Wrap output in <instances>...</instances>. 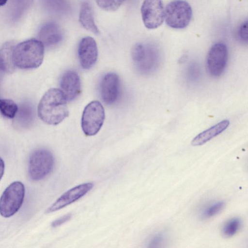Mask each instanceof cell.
<instances>
[{"label":"cell","instance_id":"6da1fadb","mask_svg":"<svg viewBox=\"0 0 248 248\" xmlns=\"http://www.w3.org/2000/svg\"><path fill=\"white\" fill-rule=\"evenodd\" d=\"M39 118L50 125H57L68 116L67 100L60 89L51 88L44 94L37 108Z\"/></svg>","mask_w":248,"mask_h":248},{"label":"cell","instance_id":"7a4b0ae2","mask_svg":"<svg viewBox=\"0 0 248 248\" xmlns=\"http://www.w3.org/2000/svg\"><path fill=\"white\" fill-rule=\"evenodd\" d=\"M44 56V46L39 40L31 39L16 45L13 50V59L16 67L23 69H34L42 64Z\"/></svg>","mask_w":248,"mask_h":248},{"label":"cell","instance_id":"3957f363","mask_svg":"<svg viewBox=\"0 0 248 248\" xmlns=\"http://www.w3.org/2000/svg\"><path fill=\"white\" fill-rule=\"evenodd\" d=\"M132 58L138 71L143 75H150L159 68L161 57L159 50L149 43H138L132 50Z\"/></svg>","mask_w":248,"mask_h":248},{"label":"cell","instance_id":"277c9868","mask_svg":"<svg viewBox=\"0 0 248 248\" xmlns=\"http://www.w3.org/2000/svg\"><path fill=\"white\" fill-rule=\"evenodd\" d=\"M192 10L190 4L184 0H174L168 4L164 10L166 24L174 29L186 27L192 18Z\"/></svg>","mask_w":248,"mask_h":248},{"label":"cell","instance_id":"5b68a950","mask_svg":"<svg viewBox=\"0 0 248 248\" xmlns=\"http://www.w3.org/2000/svg\"><path fill=\"white\" fill-rule=\"evenodd\" d=\"M25 196V187L19 181L8 186L0 198V214L9 217L16 214L21 207Z\"/></svg>","mask_w":248,"mask_h":248},{"label":"cell","instance_id":"8992f818","mask_svg":"<svg viewBox=\"0 0 248 248\" xmlns=\"http://www.w3.org/2000/svg\"><path fill=\"white\" fill-rule=\"evenodd\" d=\"M105 118L104 108L98 101L89 103L84 108L81 118V127L88 136L96 134L103 124Z\"/></svg>","mask_w":248,"mask_h":248},{"label":"cell","instance_id":"52a82bcc","mask_svg":"<svg viewBox=\"0 0 248 248\" xmlns=\"http://www.w3.org/2000/svg\"><path fill=\"white\" fill-rule=\"evenodd\" d=\"M54 164V158L50 151L46 149L37 150L30 157L29 175L33 180H40L52 171Z\"/></svg>","mask_w":248,"mask_h":248},{"label":"cell","instance_id":"ba28073f","mask_svg":"<svg viewBox=\"0 0 248 248\" xmlns=\"http://www.w3.org/2000/svg\"><path fill=\"white\" fill-rule=\"evenodd\" d=\"M228 59L227 46L222 42L214 44L208 51L206 58V68L209 74L217 78L224 72Z\"/></svg>","mask_w":248,"mask_h":248},{"label":"cell","instance_id":"9c48e42d","mask_svg":"<svg viewBox=\"0 0 248 248\" xmlns=\"http://www.w3.org/2000/svg\"><path fill=\"white\" fill-rule=\"evenodd\" d=\"M141 14L144 26L149 29L159 27L164 20V10L162 0H144Z\"/></svg>","mask_w":248,"mask_h":248},{"label":"cell","instance_id":"30bf717a","mask_svg":"<svg viewBox=\"0 0 248 248\" xmlns=\"http://www.w3.org/2000/svg\"><path fill=\"white\" fill-rule=\"evenodd\" d=\"M93 187V183H85L68 190L47 209L46 212L49 213L58 211L73 203L85 195Z\"/></svg>","mask_w":248,"mask_h":248},{"label":"cell","instance_id":"8fae6325","mask_svg":"<svg viewBox=\"0 0 248 248\" xmlns=\"http://www.w3.org/2000/svg\"><path fill=\"white\" fill-rule=\"evenodd\" d=\"M78 55L81 67L85 69L92 68L98 57V48L94 39L91 37L83 38L78 48Z\"/></svg>","mask_w":248,"mask_h":248},{"label":"cell","instance_id":"7c38bea8","mask_svg":"<svg viewBox=\"0 0 248 248\" xmlns=\"http://www.w3.org/2000/svg\"><path fill=\"white\" fill-rule=\"evenodd\" d=\"M120 80L114 73L105 75L100 83V93L103 101L110 105L116 101L119 94Z\"/></svg>","mask_w":248,"mask_h":248},{"label":"cell","instance_id":"4fadbf2b","mask_svg":"<svg viewBox=\"0 0 248 248\" xmlns=\"http://www.w3.org/2000/svg\"><path fill=\"white\" fill-rule=\"evenodd\" d=\"M60 87L67 101L77 98L81 91L80 80L78 73L73 70L65 72L61 78Z\"/></svg>","mask_w":248,"mask_h":248},{"label":"cell","instance_id":"5bb4252c","mask_svg":"<svg viewBox=\"0 0 248 248\" xmlns=\"http://www.w3.org/2000/svg\"><path fill=\"white\" fill-rule=\"evenodd\" d=\"M38 37L44 46H53L61 42L63 34L61 28L57 23L48 22L41 27Z\"/></svg>","mask_w":248,"mask_h":248},{"label":"cell","instance_id":"9a60e30c","mask_svg":"<svg viewBox=\"0 0 248 248\" xmlns=\"http://www.w3.org/2000/svg\"><path fill=\"white\" fill-rule=\"evenodd\" d=\"M230 122L224 120L197 135L192 140L193 146L202 145L223 132L229 126Z\"/></svg>","mask_w":248,"mask_h":248},{"label":"cell","instance_id":"2e32d148","mask_svg":"<svg viewBox=\"0 0 248 248\" xmlns=\"http://www.w3.org/2000/svg\"><path fill=\"white\" fill-rule=\"evenodd\" d=\"M79 21L82 26L87 30L95 34H98L99 33V30L94 20L93 8L91 5L87 2H84L81 4Z\"/></svg>","mask_w":248,"mask_h":248},{"label":"cell","instance_id":"e0dca14e","mask_svg":"<svg viewBox=\"0 0 248 248\" xmlns=\"http://www.w3.org/2000/svg\"><path fill=\"white\" fill-rule=\"evenodd\" d=\"M15 44L7 42L0 49V66L5 73H12L16 66L13 59V50Z\"/></svg>","mask_w":248,"mask_h":248},{"label":"cell","instance_id":"ac0fdd59","mask_svg":"<svg viewBox=\"0 0 248 248\" xmlns=\"http://www.w3.org/2000/svg\"><path fill=\"white\" fill-rule=\"evenodd\" d=\"M42 3L47 12L57 15H66L71 8L69 0H42Z\"/></svg>","mask_w":248,"mask_h":248},{"label":"cell","instance_id":"d6986e66","mask_svg":"<svg viewBox=\"0 0 248 248\" xmlns=\"http://www.w3.org/2000/svg\"><path fill=\"white\" fill-rule=\"evenodd\" d=\"M33 0H12V18L14 21L20 19L30 8Z\"/></svg>","mask_w":248,"mask_h":248},{"label":"cell","instance_id":"ffe728a7","mask_svg":"<svg viewBox=\"0 0 248 248\" xmlns=\"http://www.w3.org/2000/svg\"><path fill=\"white\" fill-rule=\"evenodd\" d=\"M18 111L17 105L11 99H0V111L5 117L14 118Z\"/></svg>","mask_w":248,"mask_h":248},{"label":"cell","instance_id":"44dd1931","mask_svg":"<svg viewBox=\"0 0 248 248\" xmlns=\"http://www.w3.org/2000/svg\"><path fill=\"white\" fill-rule=\"evenodd\" d=\"M242 221L238 217H234L227 221L223 225L222 232L225 237H231L239 230Z\"/></svg>","mask_w":248,"mask_h":248},{"label":"cell","instance_id":"7402d4cb","mask_svg":"<svg viewBox=\"0 0 248 248\" xmlns=\"http://www.w3.org/2000/svg\"><path fill=\"white\" fill-rule=\"evenodd\" d=\"M225 202L222 201L215 202L210 204L203 209L201 213L202 218L206 219L218 214L224 208Z\"/></svg>","mask_w":248,"mask_h":248},{"label":"cell","instance_id":"603a6c76","mask_svg":"<svg viewBox=\"0 0 248 248\" xmlns=\"http://www.w3.org/2000/svg\"><path fill=\"white\" fill-rule=\"evenodd\" d=\"M125 0H95L101 9L107 11H115L123 3Z\"/></svg>","mask_w":248,"mask_h":248},{"label":"cell","instance_id":"cb8c5ba5","mask_svg":"<svg viewBox=\"0 0 248 248\" xmlns=\"http://www.w3.org/2000/svg\"><path fill=\"white\" fill-rule=\"evenodd\" d=\"M201 71L199 65L195 62L190 63L186 70V77L190 82H195L199 79Z\"/></svg>","mask_w":248,"mask_h":248},{"label":"cell","instance_id":"d4e9b609","mask_svg":"<svg viewBox=\"0 0 248 248\" xmlns=\"http://www.w3.org/2000/svg\"><path fill=\"white\" fill-rule=\"evenodd\" d=\"M166 235L164 232H158L153 235L150 240L149 247H159L164 243L166 240Z\"/></svg>","mask_w":248,"mask_h":248},{"label":"cell","instance_id":"484cf974","mask_svg":"<svg viewBox=\"0 0 248 248\" xmlns=\"http://www.w3.org/2000/svg\"><path fill=\"white\" fill-rule=\"evenodd\" d=\"M237 36L239 39L243 43L248 42V22H243L239 26L237 31Z\"/></svg>","mask_w":248,"mask_h":248},{"label":"cell","instance_id":"4316f807","mask_svg":"<svg viewBox=\"0 0 248 248\" xmlns=\"http://www.w3.org/2000/svg\"><path fill=\"white\" fill-rule=\"evenodd\" d=\"M72 215L71 214H66L61 217L54 220L51 223V226L56 227L67 222L71 218Z\"/></svg>","mask_w":248,"mask_h":248},{"label":"cell","instance_id":"83f0119b","mask_svg":"<svg viewBox=\"0 0 248 248\" xmlns=\"http://www.w3.org/2000/svg\"><path fill=\"white\" fill-rule=\"evenodd\" d=\"M4 171V163L3 160L0 157V180L1 179Z\"/></svg>","mask_w":248,"mask_h":248},{"label":"cell","instance_id":"f1b7e54d","mask_svg":"<svg viewBox=\"0 0 248 248\" xmlns=\"http://www.w3.org/2000/svg\"><path fill=\"white\" fill-rule=\"evenodd\" d=\"M5 72L3 71V70L1 69V68L0 66V83L2 79L3 76Z\"/></svg>","mask_w":248,"mask_h":248},{"label":"cell","instance_id":"f546056e","mask_svg":"<svg viewBox=\"0 0 248 248\" xmlns=\"http://www.w3.org/2000/svg\"><path fill=\"white\" fill-rule=\"evenodd\" d=\"M8 0H0V7L4 5Z\"/></svg>","mask_w":248,"mask_h":248}]
</instances>
